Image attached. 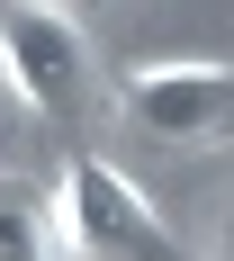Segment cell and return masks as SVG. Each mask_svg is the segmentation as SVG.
Here are the masks:
<instances>
[{"label":"cell","mask_w":234,"mask_h":261,"mask_svg":"<svg viewBox=\"0 0 234 261\" xmlns=\"http://www.w3.org/2000/svg\"><path fill=\"white\" fill-rule=\"evenodd\" d=\"M225 261H234V234H225Z\"/></svg>","instance_id":"5b68a950"},{"label":"cell","mask_w":234,"mask_h":261,"mask_svg":"<svg viewBox=\"0 0 234 261\" xmlns=\"http://www.w3.org/2000/svg\"><path fill=\"white\" fill-rule=\"evenodd\" d=\"M54 216L72 261H189V243L171 234V216L144 198L135 171H117L108 153H72L54 180Z\"/></svg>","instance_id":"6da1fadb"},{"label":"cell","mask_w":234,"mask_h":261,"mask_svg":"<svg viewBox=\"0 0 234 261\" xmlns=\"http://www.w3.org/2000/svg\"><path fill=\"white\" fill-rule=\"evenodd\" d=\"M0 81L36 117H81L90 108V36L54 0H9L0 9Z\"/></svg>","instance_id":"7a4b0ae2"},{"label":"cell","mask_w":234,"mask_h":261,"mask_svg":"<svg viewBox=\"0 0 234 261\" xmlns=\"http://www.w3.org/2000/svg\"><path fill=\"white\" fill-rule=\"evenodd\" d=\"M0 90H9V81H0Z\"/></svg>","instance_id":"8992f818"},{"label":"cell","mask_w":234,"mask_h":261,"mask_svg":"<svg viewBox=\"0 0 234 261\" xmlns=\"http://www.w3.org/2000/svg\"><path fill=\"white\" fill-rule=\"evenodd\" d=\"M117 108L162 144H234V63H207V54L135 63L117 81Z\"/></svg>","instance_id":"3957f363"},{"label":"cell","mask_w":234,"mask_h":261,"mask_svg":"<svg viewBox=\"0 0 234 261\" xmlns=\"http://www.w3.org/2000/svg\"><path fill=\"white\" fill-rule=\"evenodd\" d=\"M0 261H72L54 198H36V189H18V180H0Z\"/></svg>","instance_id":"277c9868"}]
</instances>
